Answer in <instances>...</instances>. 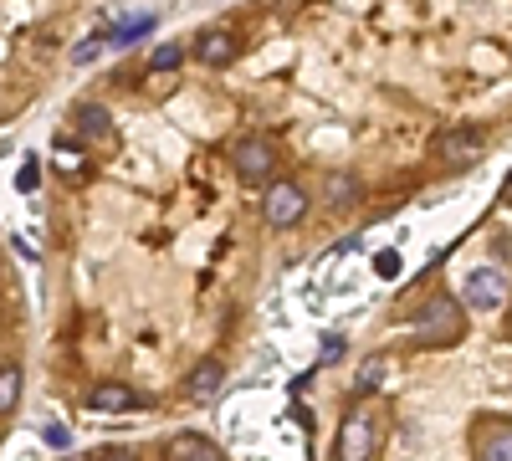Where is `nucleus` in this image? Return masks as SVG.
I'll use <instances>...</instances> for the list:
<instances>
[{"mask_svg": "<svg viewBox=\"0 0 512 461\" xmlns=\"http://www.w3.org/2000/svg\"><path fill=\"white\" fill-rule=\"evenodd\" d=\"M323 200L333 205V211H349V205L364 200V185H359L354 175H344V170H333V175L323 180Z\"/></svg>", "mask_w": 512, "mask_h": 461, "instance_id": "nucleus-13", "label": "nucleus"}, {"mask_svg": "<svg viewBox=\"0 0 512 461\" xmlns=\"http://www.w3.org/2000/svg\"><path fill=\"white\" fill-rule=\"evenodd\" d=\"M333 359H344V339H338V333L323 339V364H333Z\"/></svg>", "mask_w": 512, "mask_h": 461, "instance_id": "nucleus-22", "label": "nucleus"}, {"mask_svg": "<svg viewBox=\"0 0 512 461\" xmlns=\"http://www.w3.org/2000/svg\"><path fill=\"white\" fill-rule=\"evenodd\" d=\"M93 461H139V451L134 446H103Z\"/></svg>", "mask_w": 512, "mask_h": 461, "instance_id": "nucleus-20", "label": "nucleus"}, {"mask_svg": "<svg viewBox=\"0 0 512 461\" xmlns=\"http://www.w3.org/2000/svg\"><path fill=\"white\" fill-rule=\"evenodd\" d=\"M72 129H77L82 139H108V134H113V113H108L103 103H77Z\"/></svg>", "mask_w": 512, "mask_h": 461, "instance_id": "nucleus-12", "label": "nucleus"}, {"mask_svg": "<svg viewBox=\"0 0 512 461\" xmlns=\"http://www.w3.org/2000/svg\"><path fill=\"white\" fill-rule=\"evenodd\" d=\"M103 47H108V36L98 31V36H88V41H82V47H72V62H93Z\"/></svg>", "mask_w": 512, "mask_h": 461, "instance_id": "nucleus-19", "label": "nucleus"}, {"mask_svg": "<svg viewBox=\"0 0 512 461\" xmlns=\"http://www.w3.org/2000/svg\"><path fill=\"white\" fill-rule=\"evenodd\" d=\"M236 52H241V41H236V31H226V26H210V31H200V41H195V57H200L205 67H226V62H236Z\"/></svg>", "mask_w": 512, "mask_h": 461, "instance_id": "nucleus-9", "label": "nucleus"}, {"mask_svg": "<svg viewBox=\"0 0 512 461\" xmlns=\"http://www.w3.org/2000/svg\"><path fill=\"white\" fill-rule=\"evenodd\" d=\"M379 446V426H374V415L369 410H354L344 415V426H338V461H369Z\"/></svg>", "mask_w": 512, "mask_h": 461, "instance_id": "nucleus-3", "label": "nucleus"}, {"mask_svg": "<svg viewBox=\"0 0 512 461\" xmlns=\"http://www.w3.org/2000/svg\"><path fill=\"white\" fill-rule=\"evenodd\" d=\"M21 390H26L21 364H0V415H11L21 405Z\"/></svg>", "mask_w": 512, "mask_h": 461, "instance_id": "nucleus-14", "label": "nucleus"}, {"mask_svg": "<svg viewBox=\"0 0 512 461\" xmlns=\"http://www.w3.org/2000/svg\"><path fill=\"white\" fill-rule=\"evenodd\" d=\"M477 461H512V426H492L477 446Z\"/></svg>", "mask_w": 512, "mask_h": 461, "instance_id": "nucleus-15", "label": "nucleus"}, {"mask_svg": "<svg viewBox=\"0 0 512 461\" xmlns=\"http://www.w3.org/2000/svg\"><path fill=\"white\" fill-rule=\"evenodd\" d=\"M384 369H390V364H384L379 354H369L364 364H359V374H354V395L364 400V395H374L379 385H384Z\"/></svg>", "mask_w": 512, "mask_h": 461, "instance_id": "nucleus-16", "label": "nucleus"}, {"mask_svg": "<svg viewBox=\"0 0 512 461\" xmlns=\"http://www.w3.org/2000/svg\"><path fill=\"white\" fill-rule=\"evenodd\" d=\"M159 26V16L154 11H144V16H128V21H118V26H108L103 36H108V47H118V52H128V47H139V41L149 36Z\"/></svg>", "mask_w": 512, "mask_h": 461, "instance_id": "nucleus-11", "label": "nucleus"}, {"mask_svg": "<svg viewBox=\"0 0 512 461\" xmlns=\"http://www.w3.org/2000/svg\"><path fill=\"white\" fill-rule=\"evenodd\" d=\"M303 216H308V190L292 185V180H272L267 185V200H262V221L277 226V231H287V226H297Z\"/></svg>", "mask_w": 512, "mask_h": 461, "instance_id": "nucleus-2", "label": "nucleus"}, {"mask_svg": "<svg viewBox=\"0 0 512 461\" xmlns=\"http://www.w3.org/2000/svg\"><path fill=\"white\" fill-rule=\"evenodd\" d=\"M482 149H487V134H482V129H472V123H456V129H446V134L436 139V159H446L451 170L472 164Z\"/></svg>", "mask_w": 512, "mask_h": 461, "instance_id": "nucleus-6", "label": "nucleus"}, {"mask_svg": "<svg viewBox=\"0 0 512 461\" xmlns=\"http://www.w3.org/2000/svg\"><path fill=\"white\" fill-rule=\"evenodd\" d=\"M461 333H466V308H461L456 298H446V292H436V298L420 308V318H415V339L431 344V349L456 344Z\"/></svg>", "mask_w": 512, "mask_h": 461, "instance_id": "nucleus-1", "label": "nucleus"}, {"mask_svg": "<svg viewBox=\"0 0 512 461\" xmlns=\"http://www.w3.org/2000/svg\"><path fill=\"white\" fill-rule=\"evenodd\" d=\"M231 164H236V175L246 180V185H267L272 180V170H277V149L267 144V139H241L236 144V154H231Z\"/></svg>", "mask_w": 512, "mask_h": 461, "instance_id": "nucleus-5", "label": "nucleus"}, {"mask_svg": "<svg viewBox=\"0 0 512 461\" xmlns=\"http://www.w3.org/2000/svg\"><path fill=\"white\" fill-rule=\"evenodd\" d=\"M41 436H47V441H52V446H57V451H62V446H67V441H72V436H67V426H47V431H41Z\"/></svg>", "mask_w": 512, "mask_h": 461, "instance_id": "nucleus-23", "label": "nucleus"}, {"mask_svg": "<svg viewBox=\"0 0 512 461\" xmlns=\"http://www.w3.org/2000/svg\"><path fill=\"white\" fill-rule=\"evenodd\" d=\"M164 461H226V451L216 446V441H210V436H175V441H169L164 446Z\"/></svg>", "mask_w": 512, "mask_h": 461, "instance_id": "nucleus-10", "label": "nucleus"}, {"mask_svg": "<svg viewBox=\"0 0 512 461\" xmlns=\"http://www.w3.org/2000/svg\"><path fill=\"white\" fill-rule=\"evenodd\" d=\"M374 267H379V277H400V257H395V251H379Z\"/></svg>", "mask_w": 512, "mask_h": 461, "instance_id": "nucleus-21", "label": "nucleus"}, {"mask_svg": "<svg viewBox=\"0 0 512 461\" xmlns=\"http://www.w3.org/2000/svg\"><path fill=\"white\" fill-rule=\"evenodd\" d=\"M57 170H67V175H82V154H77L72 144H62V139H57Z\"/></svg>", "mask_w": 512, "mask_h": 461, "instance_id": "nucleus-18", "label": "nucleus"}, {"mask_svg": "<svg viewBox=\"0 0 512 461\" xmlns=\"http://www.w3.org/2000/svg\"><path fill=\"white\" fill-rule=\"evenodd\" d=\"M185 62V47H175V41H164V47L149 57V72H175Z\"/></svg>", "mask_w": 512, "mask_h": 461, "instance_id": "nucleus-17", "label": "nucleus"}, {"mask_svg": "<svg viewBox=\"0 0 512 461\" xmlns=\"http://www.w3.org/2000/svg\"><path fill=\"white\" fill-rule=\"evenodd\" d=\"M497 257H512V236H497Z\"/></svg>", "mask_w": 512, "mask_h": 461, "instance_id": "nucleus-25", "label": "nucleus"}, {"mask_svg": "<svg viewBox=\"0 0 512 461\" xmlns=\"http://www.w3.org/2000/svg\"><path fill=\"white\" fill-rule=\"evenodd\" d=\"M461 298H466V308L472 313H497L502 303H507V277H502V267L492 262V267H472V277H466V287H461Z\"/></svg>", "mask_w": 512, "mask_h": 461, "instance_id": "nucleus-4", "label": "nucleus"}, {"mask_svg": "<svg viewBox=\"0 0 512 461\" xmlns=\"http://www.w3.org/2000/svg\"><path fill=\"white\" fill-rule=\"evenodd\" d=\"M62 461H93V456H62Z\"/></svg>", "mask_w": 512, "mask_h": 461, "instance_id": "nucleus-27", "label": "nucleus"}, {"mask_svg": "<svg viewBox=\"0 0 512 461\" xmlns=\"http://www.w3.org/2000/svg\"><path fill=\"white\" fill-rule=\"evenodd\" d=\"M502 200H507V205H512V175H507V185H502Z\"/></svg>", "mask_w": 512, "mask_h": 461, "instance_id": "nucleus-26", "label": "nucleus"}, {"mask_svg": "<svg viewBox=\"0 0 512 461\" xmlns=\"http://www.w3.org/2000/svg\"><path fill=\"white\" fill-rule=\"evenodd\" d=\"M93 410H103V415H134V410H144L149 400L134 390V385H118V380H103L98 390H93V400H88Z\"/></svg>", "mask_w": 512, "mask_h": 461, "instance_id": "nucleus-8", "label": "nucleus"}, {"mask_svg": "<svg viewBox=\"0 0 512 461\" xmlns=\"http://www.w3.org/2000/svg\"><path fill=\"white\" fill-rule=\"evenodd\" d=\"M36 180H41L36 164H21V190H36Z\"/></svg>", "mask_w": 512, "mask_h": 461, "instance_id": "nucleus-24", "label": "nucleus"}, {"mask_svg": "<svg viewBox=\"0 0 512 461\" xmlns=\"http://www.w3.org/2000/svg\"><path fill=\"white\" fill-rule=\"evenodd\" d=\"M226 390V364L221 359H200L190 374H185V400L205 405V400H216Z\"/></svg>", "mask_w": 512, "mask_h": 461, "instance_id": "nucleus-7", "label": "nucleus"}]
</instances>
